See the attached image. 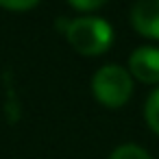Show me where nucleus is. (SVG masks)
Segmentation results:
<instances>
[{
  "instance_id": "nucleus-1",
  "label": "nucleus",
  "mask_w": 159,
  "mask_h": 159,
  "mask_svg": "<svg viewBox=\"0 0 159 159\" xmlns=\"http://www.w3.org/2000/svg\"><path fill=\"white\" fill-rule=\"evenodd\" d=\"M66 42L83 57L105 55L113 44V26L96 16H81L66 22Z\"/></svg>"
},
{
  "instance_id": "nucleus-3",
  "label": "nucleus",
  "mask_w": 159,
  "mask_h": 159,
  "mask_svg": "<svg viewBox=\"0 0 159 159\" xmlns=\"http://www.w3.org/2000/svg\"><path fill=\"white\" fill-rule=\"evenodd\" d=\"M126 70L133 81L146 85H159V48L157 46H139L129 55Z\"/></svg>"
},
{
  "instance_id": "nucleus-7",
  "label": "nucleus",
  "mask_w": 159,
  "mask_h": 159,
  "mask_svg": "<svg viewBox=\"0 0 159 159\" xmlns=\"http://www.w3.org/2000/svg\"><path fill=\"white\" fill-rule=\"evenodd\" d=\"M66 2L81 13H92V11H98L100 7H105L107 0H66Z\"/></svg>"
},
{
  "instance_id": "nucleus-6",
  "label": "nucleus",
  "mask_w": 159,
  "mask_h": 159,
  "mask_svg": "<svg viewBox=\"0 0 159 159\" xmlns=\"http://www.w3.org/2000/svg\"><path fill=\"white\" fill-rule=\"evenodd\" d=\"M109 159H152V157L139 144H120L111 150Z\"/></svg>"
},
{
  "instance_id": "nucleus-8",
  "label": "nucleus",
  "mask_w": 159,
  "mask_h": 159,
  "mask_svg": "<svg viewBox=\"0 0 159 159\" xmlns=\"http://www.w3.org/2000/svg\"><path fill=\"white\" fill-rule=\"evenodd\" d=\"M39 5V0H0V7L7 11H31Z\"/></svg>"
},
{
  "instance_id": "nucleus-5",
  "label": "nucleus",
  "mask_w": 159,
  "mask_h": 159,
  "mask_svg": "<svg viewBox=\"0 0 159 159\" xmlns=\"http://www.w3.org/2000/svg\"><path fill=\"white\" fill-rule=\"evenodd\" d=\"M144 120L148 124V129L159 135V87H155L150 92V96L146 98V105H144Z\"/></svg>"
},
{
  "instance_id": "nucleus-2",
  "label": "nucleus",
  "mask_w": 159,
  "mask_h": 159,
  "mask_svg": "<svg viewBox=\"0 0 159 159\" xmlns=\"http://www.w3.org/2000/svg\"><path fill=\"white\" fill-rule=\"evenodd\" d=\"M133 76L120 63H105L92 76V94L107 109L124 107L133 96Z\"/></svg>"
},
{
  "instance_id": "nucleus-4",
  "label": "nucleus",
  "mask_w": 159,
  "mask_h": 159,
  "mask_svg": "<svg viewBox=\"0 0 159 159\" xmlns=\"http://www.w3.org/2000/svg\"><path fill=\"white\" fill-rule=\"evenodd\" d=\"M131 26L142 37L159 42V0H135L131 7Z\"/></svg>"
}]
</instances>
